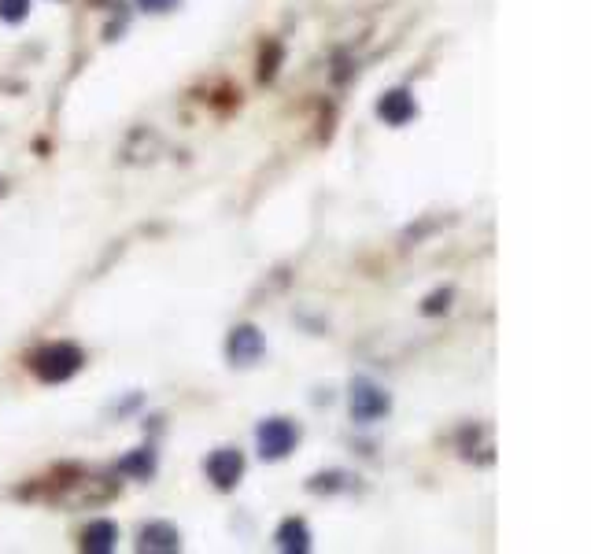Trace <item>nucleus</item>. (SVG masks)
Segmentation results:
<instances>
[{"mask_svg":"<svg viewBox=\"0 0 591 554\" xmlns=\"http://www.w3.org/2000/svg\"><path fill=\"white\" fill-rule=\"evenodd\" d=\"M82 362H85L82 348L60 340V344H45V348L30 359V366H34V374L41 377L45 385H60V381H71V377L82 370Z\"/></svg>","mask_w":591,"mask_h":554,"instance_id":"nucleus-1","label":"nucleus"},{"mask_svg":"<svg viewBox=\"0 0 591 554\" xmlns=\"http://www.w3.org/2000/svg\"><path fill=\"white\" fill-rule=\"evenodd\" d=\"M255 444H259V455L266 462H281L292 447L300 444V429L292 422H285V418H270V422H263L255 429Z\"/></svg>","mask_w":591,"mask_h":554,"instance_id":"nucleus-2","label":"nucleus"},{"mask_svg":"<svg viewBox=\"0 0 591 554\" xmlns=\"http://www.w3.org/2000/svg\"><path fill=\"white\" fill-rule=\"evenodd\" d=\"M388 410H392V396L374 381H355L351 385V418L359 425L381 422Z\"/></svg>","mask_w":591,"mask_h":554,"instance_id":"nucleus-3","label":"nucleus"},{"mask_svg":"<svg viewBox=\"0 0 591 554\" xmlns=\"http://www.w3.org/2000/svg\"><path fill=\"white\" fill-rule=\"evenodd\" d=\"M207 477H211V484H215L218 492L237 488L244 477V455L233 451V447H218L215 455L207 458Z\"/></svg>","mask_w":591,"mask_h":554,"instance_id":"nucleus-4","label":"nucleus"},{"mask_svg":"<svg viewBox=\"0 0 591 554\" xmlns=\"http://www.w3.org/2000/svg\"><path fill=\"white\" fill-rule=\"evenodd\" d=\"M266 351V340L263 333L255 326H237L226 340V355H230L233 366H255V362L263 359Z\"/></svg>","mask_w":591,"mask_h":554,"instance_id":"nucleus-5","label":"nucleus"},{"mask_svg":"<svg viewBox=\"0 0 591 554\" xmlns=\"http://www.w3.org/2000/svg\"><path fill=\"white\" fill-rule=\"evenodd\" d=\"M377 115L388 122V126H407V122L418 115V104L407 89H388L385 97L377 100Z\"/></svg>","mask_w":591,"mask_h":554,"instance_id":"nucleus-6","label":"nucleus"},{"mask_svg":"<svg viewBox=\"0 0 591 554\" xmlns=\"http://www.w3.org/2000/svg\"><path fill=\"white\" fill-rule=\"evenodd\" d=\"M137 551H152V554H174L181 551V532L167 521H152L141 529V540H137Z\"/></svg>","mask_w":591,"mask_h":554,"instance_id":"nucleus-7","label":"nucleus"},{"mask_svg":"<svg viewBox=\"0 0 591 554\" xmlns=\"http://www.w3.org/2000/svg\"><path fill=\"white\" fill-rule=\"evenodd\" d=\"M119 547V525L115 521H89V529L82 532V551L89 554H108Z\"/></svg>","mask_w":591,"mask_h":554,"instance_id":"nucleus-8","label":"nucleus"},{"mask_svg":"<svg viewBox=\"0 0 591 554\" xmlns=\"http://www.w3.org/2000/svg\"><path fill=\"white\" fill-rule=\"evenodd\" d=\"M278 547L281 551H289V554H307L311 551V529H307V521L303 518H285L281 521V529H278Z\"/></svg>","mask_w":591,"mask_h":554,"instance_id":"nucleus-9","label":"nucleus"},{"mask_svg":"<svg viewBox=\"0 0 591 554\" xmlns=\"http://www.w3.org/2000/svg\"><path fill=\"white\" fill-rule=\"evenodd\" d=\"M156 470H159V455L152 447H137V451H130V455L119 462V473H126L133 481H152Z\"/></svg>","mask_w":591,"mask_h":554,"instance_id":"nucleus-10","label":"nucleus"},{"mask_svg":"<svg viewBox=\"0 0 591 554\" xmlns=\"http://www.w3.org/2000/svg\"><path fill=\"white\" fill-rule=\"evenodd\" d=\"M30 15V0H0V19L4 23H23Z\"/></svg>","mask_w":591,"mask_h":554,"instance_id":"nucleus-11","label":"nucleus"},{"mask_svg":"<svg viewBox=\"0 0 591 554\" xmlns=\"http://www.w3.org/2000/svg\"><path fill=\"white\" fill-rule=\"evenodd\" d=\"M451 307V289H444V292H433L429 300H425V307L422 311L425 314H440V311H447Z\"/></svg>","mask_w":591,"mask_h":554,"instance_id":"nucleus-12","label":"nucleus"},{"mask_svg":"<svg viewBox=\"0 0 591 554\" xmlns=\"http://www.w3.org/2000/svg\"><path fill=\"white\" fill-rule=\"evenodd\" d=\"M181 0H137V8H145V12H156V15H163V12H174Z\"/></svg>","mask_w":591,"mask_h":554,"instance_id":"nucleus-13","label":"nucleus"}]
</instances>
